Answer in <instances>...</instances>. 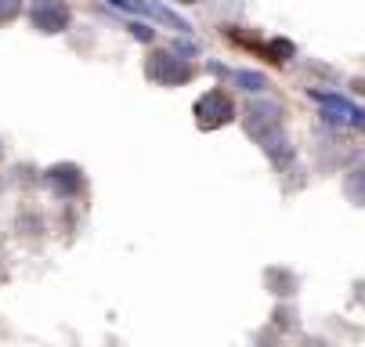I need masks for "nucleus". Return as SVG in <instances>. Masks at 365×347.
I'll list each match as a JSON object with an SVG mask.
<instances>
[{"instance_id":"nucleus-8","label":"nucleus","mask_w":365,"mask_h":347,"mask_svg":"<svg viewBox=\"0 0 365 347\" xmlns=\"http://www.w3.org/2000/svg\"><path fill=\"white\" fill-rule=\"evenodd\" d=\"M217 76H228L239 90H250V94H260V90H268V76L264 73H250V69H225V66H210Z\"/></svg>"},{"instance_id":"nucleus-9","label":"nucleus","mask_w":365,"mask_h":347,"mask_svg":"<svg viewBox=\"0 0 365 347\" xmlns=\"http://www.w3.org/2000/svg\"><path fill=\"white\" fill-rule=\"evenodd\" d=\"M268 58L279 62V66H286L289 58H297V47L286 36H275V40H268Z\"/></svg>"},{"instance_id":"nucleus-1","label":"nucleus","mask_w":365,"mask_h":347,"mask_svg":"<svg viewBox=\"0 0 365 347\" xmlns=\"http://www.w3.org/2000/svg\"><path fill=\"white\" fill-rule=\"evenodd\" d=\"M242 127L275 167H286L293 160V145H289V134H286V113H282L279 102H268V98L250 102L242 109Z\"/></svg>"},{"instance_id":"nucleus-10","label":"nucleus","mask_w":365,"mask_h":347,"mask_svg":"<svg viewBox=\"0 0 365 347\" xmlns=\"http://www.w3.org/2000/svg\"><path fill=\"white\" fill-rule=\"evenodd\" d=\"M347 195H351V203H358V207H365V167H358V170H351V177H347Z\"/></svg>"},{"instance_id":"nucleus-13","label":"nucleus","mask_w":365,"mask_h":347,"mask_svg":"<svg viewBox=\"0 0 365 347\" xmlns=\"http://www.w3.org/2000/svg\"><path fill=\"white\" fill-rule=\"evenodd\" d=\"M181 4H195V0H181Z\"/></svg>"},{"instance_id":"nucleus-11","label":"nucleus","mask_w":365,"mask_h":347,"mask_svg":"<svg viewBox=\"0 0 365 347\" xmlns=\"http://www.w3.org/2000/svg\"><path fill=\"white\" fill-rule=\"evenodd\" d=\"M19 11H22V0H0V26L19 19Z\"/></svg>"},{"instance_id":"nucleus-5","label":"nucleus","mask_w":365,"mask_h":347,"mask_svg":"<svg viewBox=\"0 0 365 347\" xmlns=\"http://www.w3.org/2000/svg\"><path fill=\"white\" fill-rule=\"evenodd\" d=\"M69 19H73V11L62 4V0H33V8H29L33 29L36 33H47V36L66 33L69 29Z\"/></svg>"},{"instance_id":"nucleus-7","label":"nucleus","mask_w":365,"mask_h":347,"mask_svg":"<svg viewBox=\"0 0 365 347\" xmlns=\"http://www.w3.org/2000/svg\"><path fill=\"white\" fill-rule=\"evenodd\" d=\"M47 181H51V188H55L58 195H66V200L83 188V174H80V167H73V163L51 167V170H47Z\"/></svg>"},{"instance_id":"nucleus-6","label":"nucleus","mask_w":365,"mask_h":347,"mask_svg":"<svg viewBox=\"0 0 365 347\" xmlns=\"http://www.w3.org/2000/svg\"><path fill=\"white\" fill-rule=\"evenodd\" d=\"M109 4L120 8V11H134V15L155 19V22H163V26H170V29H178V33H192V26H188L185 19H178L174 11H167V8H160V4H152V0H109Z\"/></svg>"},{"instance_id":"nucleus-2","label":"nucleus","mask_w":365,"mask_h":347,"mask_svg":"<svg viewBox=\"0 0 365 347\" xmlns=\"http://www.w3.org/2000/svg\"><path fill=\"white\" fill-rule=\"evenodd\" d=\"M148 80H155L160 87H181L195 76V66H188L185 58H178L174 51H152L145 62Z\"/></svg>"},{"instance_id":"nucleus-12","label":"nucleus","mask_w":365,"mask_h":347,"mask_svg":"<svg viewBox=\"0 0 365 347\" xmlns=\"http://www.w3.org/2000/svg\"><path fill=\"white\" fill-rule=\"evenodd\" d=\"M130 29H134L138 40H152V29H148V26H130Z\"/></svg>"},{"instance_id":"nucleus-3","label":"nucleus","mask_w":365,"mask_h":347,"mask_svg":"<svg viewBox=\"0 0 365 347\" xmlns=\"http://www.w3.org/2000/svg\"><path fill=\"white\" fill-rule=\"evenodd\" d=\"M232 120H235V102L225 90H206L195 102V123L202 130H217V127H225Z\"/></svg>"},{"instance_id":"nucleus-4","label":"nucleus","mask_w":365,"mask_h":347,"mask_svg":"<svg viewBox=\"0 0 365 347\" xmlns=\"http://www.w3.org/2000/svg\"><path fill=\"white\" fill-rule=\"evenodd\" d=\"M311 98L322 105V116H326L329 123L361 127V130H365V109H361V105L347 102V98H340V94H326V90H311Z\"/></svg>"}]
</instances>
